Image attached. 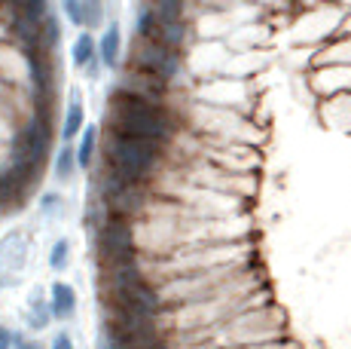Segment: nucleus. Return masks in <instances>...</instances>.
<instances>
[{"mask_svg": "<svg viewBox=\"0 0 351 349\" xmlns=\"http://www.w3.org/2000/svg\"><path fill=\"white\" fill-rule=\"evenodd\" d=\"M107 132L113 135H132L159 141V144H171L178 135V117L165 107V102H153V98L132 92L125 86H113L107 95Z\"/></svg>", "mask_w": 351, "mask_h": 349, "instance_id": "f257e3e1", "label": "nucleus"}, {"mask_svg": "<svg viewBox=\"0 0 351 349\" xmlns=\"http://www.w3.org/2000/svg\"><path fill=\"white\" fill-rule=\"evenodd\" d=\"M165 163V144L147 138H132V135H113L107 132L104 153H101V166L110 169L113 174L134 184H150L156 172Z\"/></svg>", "mask_w": 351, "mask_h": 349, "instance_id": "f03ea898", "label": "nucleus"}, {"mask_svg": "<svg viewBox=\"0 0 351 349\" xmlns=\"http://www.w3.org/2000/svg\"><path fill=\"white\" fill-rule=\"evenodd\" d=\"M101 331L95 349H138L159 337H168L165 315L168 313H119V310H101Z\"/></svg>", "mask_w": 351, "mask_h": 349, "instance_id": "7ed1b4c3", "label": "nucleus"}, {"mask_svg": "<svg viewBox=\"0 0 351 349\" xmlns=\"http://www.w3.org/2000/svg\"><path fill=\"white\" fill-rule=\"evenodd\" d=\"M95 260H98V270L141 260V243H138L134 221L119 218V214H107L101 221L95 227Z\"/></svg>", "mask_w": 351, "mask_h": 349, "instance_id": "20e7f679", "label": "nucleus"}, {"mask_svg": "<svg viewBox=\"0 0 351 349\" xmlns=\"http://www.w3.org/2000/svg\"><path fill=\"white\" fill-rule=\"evenodd\" d=\"M128 68L147 74V77H156L162 83H171L180 77L184 62H180V52L168 49V46L150 43V40H138V46L132 49V65Z\"/></svg>", "mask_w": 351, "mask_h": 349, "instance_id": "39448f33", "label": "nucleus"}, {"mask_svg": "<svg viewBox=\"0 0 351 349\" xmlns=\"http://www.w3.org/2000/svg\"><path fill=\"white\" fill-rule=\"evenodd\" d=\"M28 251H31V239L25 230H12L6 236H0V273L22 270L28 264Z\"/></svg>", "mask_w": 351, "mask_h": 349, "instance_id": "423d86ee", "label": "nucleus"}, {"mask_svg": "<svg viewBox=\"0 0 351 349\" xmlns=\"http://www.w3.org/2000/svg\"><path fill=\"white\" fill-rule=\"evenodd\" d=\"M119 86H125V89H132V92H141V95L153 98V102H165V95H168V83H162L156 77H147V74H141L134 68H128L123 74Z\"/></svg>", "mask_w": 351, "mask_h": 349, "instance_id": "0eeeda50", "label": "nucleus"}, {"mask_svg": "<svg viewBox=\"0 0 351 349\" xmlns=\"http://www.w3.org/2000/svg\"><path fill=\"white\" fill-rule=\"evenodd\" d=\"M119 56H123V34H119V25L110 22L98 40V58L104 68H119Z\"/></svg>", "mask_w": 351, "mask_h": 349, "instance_id": "6e6552de", "label": "nucleus"}, {"mask_svg": "<svg viewBox=\"0 0 351 349\" xmlns=\"http://www.w3.org/2000/svg\"><path fill=\"white\" fill-rule=\"evenodd\" d=\"M49 310H52V319H71L77 313V291H73V285L56 282L49 288Z\"/></svg>", "mask_w": 351, "mask_h": 349, "instance_id": "1a4fd4ad", "label": "nucleus"}, {"mask_svg": "<svg viewBox=\"0 0 351 349\" xmlns=\"http://www.w3.org/2000/svg\"><path fill=\"white\" fill-rule=\"evenodd\" d=\"M150 43H159V46H168V49L180 52V46L186 43V22H156L150 34Z\"/></svg>", "mask_w": 351, "mask_h": 349, "instance_id": "9d476101", "label": "nucleus"}, {"mask_svg": "<svg viewBox=\"0 0 351 349\" xmlns=\"http://www.w3.org/2000/svg\"><path fill=\"white\" fill-rule=\"evenodd\" d=\"M71 62H73V68H80V71H86V68H92V65L101 62V58H98V40L92 37L89 31H83V34L73 40Z\"/></svg>", "mask_w": 351, "mask_h": 349, "instance_id": "9b49d317", "label": "nucleus"}, {"mask_svg": "<svg viewBox=\"0 0 351 349\" xmlns=\"http://www.w3.org/2000/svg\"><path fill=\"white\" fill-rule=\"evenodd\" d=\"M83 129H86L83 102H80V92H71V102H67V111L62 117V138L73 141V138H80V132H83Z\"/></svg>", "mask_w": 351, "mask_h": 349, "instance_id": "f8f14e48", "label": "nucleus"}, {"mask_svg": "<svg viewBox=\"0 0 351 349\" xmlns=\"http://www.w3.org/2000/svg\"><path fill=\"white\" fill-rule=\"evenodd\" d=\"M73 153H77L80 169H92L95 153H98V126H86V129L80 132V141H77V147H73Z\"/></svg>", "mask_w": 351, "mask_h": 349, "instance_id": "ddd939ff", "label": "nucleus"}, {"mask_svg": "<svg viewBox=\"0 0 351 349\" xmlns=\"http://www.w3.org/2000/svg\"><path fill=\"white\" fill-rule=\"evenodd\" d=\"M12 16H22V19H28V22L34 25H40L46 16H49V0H22V3L16 6V10H10Z\"/></svg>", "mask_w": 351, "mask_h": 349, "instance_id": "4468645a", "label": "nucleus"}, {"mask_svg": "<svg viewBox=\"0 0 351 349\" xmlns=\"http://www.w3.org/2000/svg\"><path fill=\"white\" fill-rule=\"evenodd\" d=\"M147 6L159 16V22H180L184 19V0H147Z\"/></svg>", "mask_w": 351, "mask_h": 349, "instance_id": "2eb2a0df", "label": "nucleus"}, {"mask_svg": "<svg viewBox=\"0 0 351 349\" xmlns=\"http://www.w3.org/2000/svg\"><path fill=\"white\" fill-rule=\"evenodd\" d=\"M77 153H73V147H62V150L56 153V178L62 181V184H67V181L77 174Z\"/></svg>", "mask_w": 351, "mask_h": 349, "instance_id": "dca6fc26", "label": "nucleus"}, {"mask_svg": "<svg viewBox=\"0 0 351 349\" xmlns=\"http://www.w3.org/2000/svg\"><path fill=\"white\" fill-rule=\"evenodd\" d=\"M49 322H52L49 300H46V304H40V297L34 294V297H31V306H28V328H34V331H43Z\"/></svg>", "mask_w": 351, "mask_h": 349, "instance_id": "f3484780", "label": "nucleus"}, {"mask_svg": "<svg viewBox=\"0 0 351 349\" xmlns=\"http://www.w3.org/2000/svg\"><path fill=\"white\" fill-rule=\"evenodd\" d=\"M156 22H159V16L150 10V6H141L138 10V16H134V34H138V40H150L153 34V28H156Z\"/></svg>", "mask_w": 351, "mask_h": 349, "instance_id": "a211bd4d", "label": "nucleus"}, {"mask_svg": "<svg viewBox=\"0 0 351 349\" xmlns=\"http://www.w3.org/2000/svg\"><path fill=\"white\" fill-rule=\"evenodd\" d=\"M67 260H71V239H56L49 251V267L52 270H64Z\"/></svg>", "mask_w": 351, "mask_h": 349, "instance_id": "6ab92c4d", "label": "nucleus"}, {"mask_svg": "<svg viewBox=\"0 0 351 349\" xmlns=\"http://www.w3.org/2000/svg\"><path fill=\"white\" fill-rule=\"evenodd\" d=\"M83 12H86L83 31H95L104 25V3H89V0H83Z\"/></svg>", "mask_w": 351, "mask_h": 349, "instance_id": "aec40b11", "label": "nucleus"}, {"mask_svg": "<svg viewBox=\"0 0 351 349\" xmlns=\"http://www.w3.org/2000/svg\"><path fill=\"white\" fill-rule=\"evenodd\" d=\"M62 10H64V19L73 25V28H83V22H86L83 0H62Z\"/></svg>", "mask_w": 351, "mask_h": 349, "instance_id": "412c9836", "label": "nucleus"}, {"mask_svg": "<svg viewBox=\"0 0 351 349\" xmlns=\"http://www.w3.org/2000/svg\"><path fill=\"white\" fill-rule=\"evenodd\" d=\"M40 212L49 214V218H56V214L64 212V199L58 196V193H43V196H40Z\"/></svg>", "mask_w": 351, "mask_h": 349, "instance_id": "4be33fe9", "label": "nucleus"}, {"mask_svg": "<svg viewBox=\"0 0 351 349\" xmlns=\"http://www.w3.org/2000/svg\"><path fill=\"white\" fill-rule=\"evenodd\" d=\"M232 349H300V346H296L290 337H285V340H272V344H256V346H232Z\"/></svg>", "mask_w": 351, "mask_h": 349, "instance_id": "5701e85b", "label": "nucleus"}, {"mask_svg": "<svg viewBox=\"0 0 351 349\" xmlns=\"http://www.w3.org/2000/svg\"><path fill=\"white\" fill-rule=\"evenodd\" d=\"M49 349H73V340H71V334H67V331H58L56 337H52Z\"/></svg>", "mask_w": 351, "mask_h": 349, "instance_id": "b1692460", "label": "nucleus"}, {"mask_svg": "<svg viewBox=\"0 0 351 349\" xmlns=\"http://www.w3.org/2000/svg\"><path fill=\"white\" fill-rule=\"evenodd\" d=\"M12 349H43L40 340H31V337H22V334H16V340H12Z\"/></svg>", "mask_w": 351, "mask_h": 349, "instance_id": "393cba45", "label": "nucleus"}, {"mask_svg": "<svg viewBox=\"0 0 351 349\" xmlns=\"http://www.w3.org/2000/svg\"><path fill=\"white\" fill-rule=\"evenodd\" d=\"M12 340H16V334L6 325H0V349H12Z\"/></svg>", "mask_w": 351, "mask_h": 349, "instance_id": "a878e982", "label": "nucleus"}, {"mask_svg": "<svg viewBox=\"0 0 351 349\" xmlns=\"http://www.w3.org/2000/svg\"><path fill=\"white\" fill-rule=\"evenodd\" d=\"M138 349H174V340L171 337H159V340H153V344L138 346Z\"/></svg>", "mask_w": 351, "mask_h": 349, "instance_id": "bb28decb", "label": "nucleus"}, {"mask_svg": "<svg viewBox=\"0 0 351 349\" xmlns=\"http://www.w3.org/2000/svg\"><path fill=\"white\" fill-rule=\"evenodd\" d=\"M0 285H10V273H0Z\"/></svg>", "mask_w": 351, "mask_h": 349, "instance_id": "cd10ccee", "label": "nucleus"}, {"mask_svg": "<svg viewBox=\"0 0 351 349\" xmlns=\"http://www.w3.org/2000/svg\"><path fill=\"white\" fill-rule=\"evenodd\" d=\"M89 3H104V0H89Z\"/></svg>", "mask_w": 351, "mask_h": 349, "instance_id": "c85d7f7f", "label": "nucleus"}]
</instances>
